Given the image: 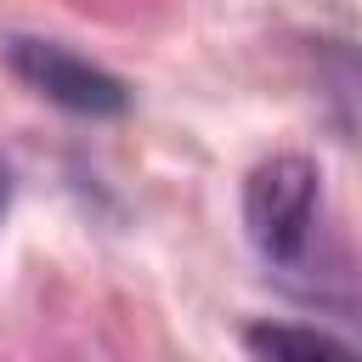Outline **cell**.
Instances as JSON below:
<instances>
[{
	"label": "cell",
	"mask_w": 362,
	"mask_h": 362,
	"mask_svg": "<svg viewBox=\"0 0 362 362\" xmlns=\"http://www.w3.org/2000/svg\"><path fill=\"white\" fill-rule=\"evenodd\" d=\"M322 175L305 153H272L243 181V232L266 266H294L311 243Z\"/></svg>",
	"instance_id": "obj_1"
},
{
	"label": "cell",
	"mask_w": 362,
	"mask_h": 362,
	"mask_svg": "<svg viewBox=\"0 0 362 362\" xmlns=\"http://www.w3.org/2000/svg\"><path fill=\"white\" fill-rule=\"evenodd\" d=\"M6 62L11 74L45 96L51 107L62 113H79V119H119L130 107V85L119 74H107L102 62L57 45V40H40V34H6Z\"/></svg>",
	"instance_id": "obj_2"
},
{
	"label": "cell",
	"mask_w": 362,
	"mask_h": 362,
	"mask_svg": "<svg viewBox=\"0 0 362 362\" xmlns=\"http://www.w3.org/2000/svg\"><path fill=\"white\" fill-rule=\"evenodd\" d=\"M243 345H249V362H362L356 345L305 322H249Z\"/></svg>",
	"instance_id": "obj_3"
},
{
	"label": "cell",
	"mask_w": 362,
	"mask_h": 362,
	"mask_svg": "<svg viewBox=\"0 0 362 362\" xmlns=\"http://www.w3.org/2000/svg\"><path fill=\"white\" fill-rule=\"evenodd\" d=\"M6 204H11V170H6V158H0V215H6Z\"/></svg>",
	"instance_id": "obj_4"
}]
</instances>
